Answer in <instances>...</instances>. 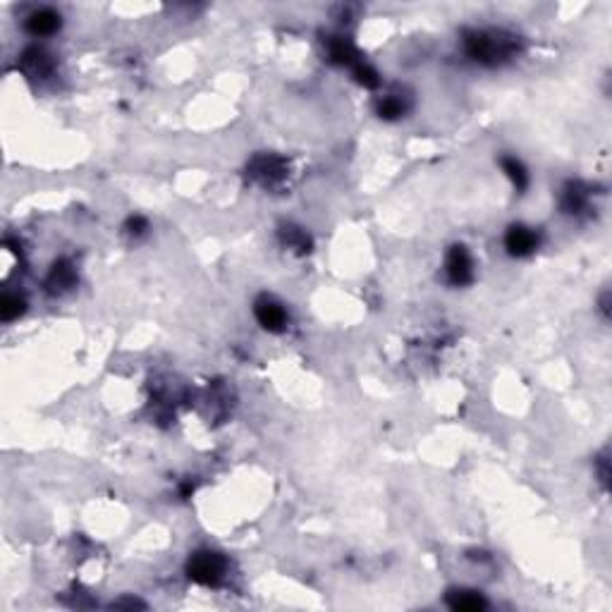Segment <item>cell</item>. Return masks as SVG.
I'll return each mask as SVG.
<instances>
[{"label":"cell","mask_w":612,"mask_h":612,"mask_svg":"<svg viewBox=\"0 0 612 612\" xmlns=\"http://www.w3.org/2000/svg\"><path fill=\"white\" fill-rule=\"evenodd\" d=\"M60 24V17L55 13H50V10H41V13L31 15L29 20V31L36 33V36H43V33H50L55 31Z\"/></svg>","instance_id":"5"},{"label":"cell","mask_w":612,"mask_h":612,"mask_svg":"<svg viewBox=\"0 0 612 612\" xmlns=\"http://www.w3.org/2000/svg\"><path fill=\"white\" fill-rule=\"evenodd\" d=\"M256 318L261 321L263 328L268 330H280L285 325V321H288V313H285V308L280 304H275V301L271 299H261L256 304Z\"/></svg>","instance_id":"4"},{"label":"cell","mask_w":612,"mask_h":612,"mask_svg":"<svg viewBox=\"0 0 612 612\" xmlns=\"http://www.w3.org/2000/svg\"><path fill=\"white\" fill-rule=\"evenodd\" d=\"M536 244H538V239H536V232H533V230L521 227V225H516V227L509 230V234H507V249H509V254H514V256L531 254V251L536 249Z\"/></svg>","instance_id":"3"},{"label":"cell","mask_w":612,"mask_h":612,"mask_svg":"<svg viewBox=\"0 0 612 612\" xmlns=\"http://www.w3.org/2000/svg\"><path fill=\"white\" fill-rule=\"evenodd\" d=\"M452 610H481L486 608V600L474 591H457L450 596Z\"/></svg>","instance_id":"6"},{"label":"cell","mask_w":612,"mask_h":612,"mask_svg":"<svg viewBox=\"0 0 612 612\" xmlns=\"http://www.w3.org/2000/svg\"><path fill=\"white\" fill-rule=\"evenodd\" d=\"M22 299L20 297H13V294H8L3 299V308H0V311H3V318L5 321H10V318H15V316H20L22 313Z\"/></svg>","instance_id":"7"},{"label":"cell","mask_w":612,"mask_h":612,"mask_svg":"<svg viewBox=\"0 0 612 612\" xmlns=\"http://www.w3.org/2000/svg\"><path fill=\"white\" fill-rule=\"evenodd\" d=\"M447 278L454 285H464L471 280V258L464 246H454L452 254L447 256Z\"/></svg>","instance_id":"2"},{"label":"cell","mask_w":612,"mask_h":612,"mask_svg":"<svg viewBox=\"0 0 612 612\" xmlns=\"http://www.w3.org/2000/svg\"><path fill=\"white\" fill-rule=\"evenodd\" d=\"M402 110H404V105L395 98H385L383 103H380V115H385V117H397V115H402Z\"/></svg>","instance_id":"9"},{"label":"cell","mask_w":612,"mask_h":612,"mask_svg":"<svg viewBox=\"0 0 612 612\" xmlns=\"http://www.w3.org/2000/svg\"><path fill=\"white\" fill-rule=\"evenodd\" d=\"M223 572H225V560L216 553H196L189 560V576L199 583H216L223 579Z\"/></svg>","instance_id":"1"},{"label":"cell","mask_w":612,"mask_h":612,"mask_svg":"<svg viewBox=\"0 0 612 612\" xmlns=\"http://www.w3.org/2000/svg\"><path fill=\"white\" fill-rule=\"evenodd\" d=\"M502 165H505V170H507V175L514 179L516 187H519V189L524 187V184H526V172H524V167H521L516 161H505Z\"/></svg>","instance_id":"8"}]
</instances>
